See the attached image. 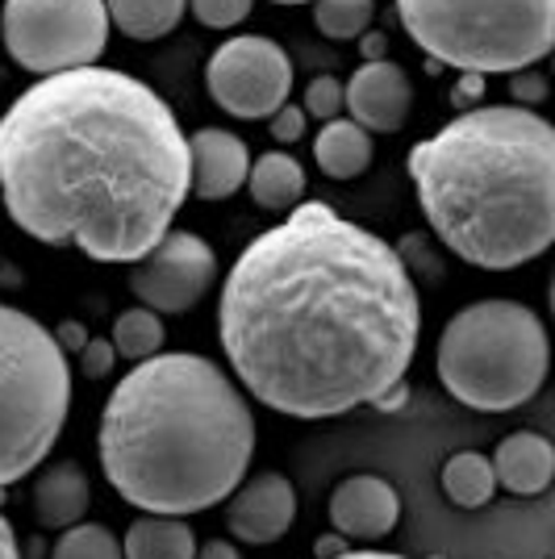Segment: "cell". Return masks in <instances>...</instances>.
<instances>
[{
	"mask_svg": "<svg viewBox=\"0 0 555 559\" xmlns=\"http://www.w3.org/2000/svg\"><path fill=\"white\" fill-rule=\"evenodd\" d=\"M497 489L513 492V497H539L552 489L555 476V451L547 443V435L539 430H513L488 455Z\"/></svg>",
	"mask_w": 555,
	"mask_h": 559,
	"instance_id": "15",
	"label": "cell"
},
{
	"mask_svg": "<svg viewBox=\"0 0 555 559\" xmlns=\"http://www.w3.org/2000/svg\"><path fill=\"white\" fill-rule=\"evenodd\" d=\"M29 506H34V518H38L43 531H68L75 522H84V513L93 506L88 472L75 460H55L50 467L38 472Z\"/></svg>",
	"mask_w": 555,
	"mask_h": 559,
	"instance_id": "16",
	"label": "cell"
},
{
	"mask_svg": "<svg viewBox=\"0 0 555 559\" xmlns=\"http://www.w3.org/2000/svg\"><path fill=\"white\" fill-rule=\"evenodd\" d=\"M343 551H347V538L339 535V531H334V535L314 538V556L318 559H334V556H343Z\"/></svg>",
	"mask_w": 555,
	"mask_h": 559,
	"instance_id": "34",
	"label": "cell"
},
{
	"mask_svg": "<svg viewBox=\"0 0 555 559\" xmlns=\"http://www.w3.org/2000/svg\"><path fill=\"white\" fill-rule=\"evenodd\" d=\"M188 9L205 29H234L247 22L251 0H188Z\"/></svg>",
	"mask_w": 555,
	"mask_h": 559,
	"instance_id": "26",
	"label": "cell"
},
{
	"mask_svg": "<svg viewBox=\"0 0 555 559\" xmlns=\"http://www.w3.org/2000/svg\"><path fill=\"white\" fill-rule=\"evenodd\" d=\"M485 80L488 75H481V71H460V80H456V88H451V105L456 109H476V105H485L481 96H485Z\"/></svg>",
	"mask_w": 555,
	"mask_h": 559,
	"instance_id": "30",
	"label": "cell"
},
{
	"mask_svg": "<svg viewBox=\"0 0 555 559\" xmlns=\"http://www.w3.org/2000/svg\"><path fill=\"white\" fill-rule=\"evenodd\" d=\"M305 109L302 105H293V100H284L276 114L268 117V126H272V142L276 146H293V142H302L305 139Z\"/></svg>",
	"mask_w": 555,
	"mask_h": 559,
	"instance_id": "28",
	"label": "cell"
},
{
	"mask_svg": "<svg viewBox=\"0 0 555 559\" xmlns=\"http://www.w3.org/2000/svg\"><path fill=\"white\" fill-rule=\"evenodd\" d=\"M188 192L185 126L130 71L43 75L0 114V201L47 247L134 263L172 230Z\"/></svg>",
	"mask_w": 555,
	"mask_h": 559,
	"instance_id": "2",
	"label": "cell"
},
{
	"mask_svg": "<svg viewBox=\"0 0 555 559\" xmlns=\"http://www.w3.org/2000/svg\"><path fill=\"white\" fill-rule=\"evenodd\" d=\"M109 343L117 347V359H130V364H142L151 355H160L163 343H167V326H163V313L146 309V305H134V309H121L114 322V334Z\"/></svg>",
	"mask_w": 555,
	"mask_h": 559,
	"instance_id": "22",
	"label": "cell"
},
{
	"mask_svg": "<svg viewBox=\"0 0 555 559\" xmlns=\"http://www.w3.org/2000/svg\"><path fill=\"white\" fill-rule=\"evenodd\" d=\"M205 88L222 114L263 121L293 93V59L268 34H238L209 55Z\"/></svg>",
	"mask_w": 555,
	"mask_h": 559,
	"instance_id": "9",
	"label": "cell"
},
{
	"mask_svg": "<svg viewBox=\"0 0 555 559\" xmlns=\"http://www.w3.org/2000/svg\"><path fill=\"white\" fill-rule=\"evenodd\" d=\"M192 559H243V551L234 547L231 538H209V543H197V556Z\"/></svg>",
	"mask_w": 555,
	"mask_h": 559,
	"instance_id": "31",
	"label": "cell"
},
{
	"mask_svg": "<svg viewBox=\"0 0 555 559\" xmlns=\"http://www.w3.org/2000/svg\"><path fill=\"white\" fill-rule=\"evenodd\" d=\"M426 59L456 71L513 75L555 47V0H397Z\"/></svg>",
	"mask_w": 555,
	"mask_h": 559,
	"instance_id": "7",
	"label": "cell"
},
{
	"mask_svg": "<svg viewBox=\"0 0 555 559\" xmlns=\"http://www.w3.org/2000/svg\"><path fill=\"white\" fill-rule=\"evenodd\" d=\"M272 4H314V0H272Z\"/></svg>",
	"mask_w": 555,
	"mask_h": 559,
	"instance_id": "37",
	"label": "cell"
},
{
	"mask_svg": "<svg viewBox=\"0 0 555 559\" xmlns=\"http://www.w3.org/2000/svg\"><path fill=\"white\" fill-rule=\"evenodd\" d=\"M188 167H192V197L197 201H226L247 185L251 151L231 130L201 126L188 139Z\"/></svg>",
	"mask_w": 555,
	"mask_h": 559,
	"instance_id": "14",
	"label": "cell"
},
{
	"mask_svg": "<svg viewBox=\"0 0 555 559\" xmlns=\"http://www.w3.org/2000/svg\"><path fill=\"white\" fill-rule=\"evenodd\" d=\"M126 559H192L197 556V531L188 518H163V513H142L126 526L121 538Z\"/></svg>",
	"mask_w": 555,
	"mask_h": 559,
	"instance_id": "19",
	"label": "cell"
},
{
	"mask_svg": "<svg viewBox=\"0 0 555 559\" xmlns=\"http://www.w3.org/2000/svg\"><path fill=\"white\" fill-rule=\"evenodd\" d=\"M105 0H4L0 43L29 75L93 68L109 47Z\"/></svg>",
	"mask_w": 555,
	"mask_h": 559,
	"instance_id": "8",
	"label": "cell"
},
{
	"mask_svg": "<svg viewBox=\"0 0 555 559\" xmlns=\"http://www.w3.org/2000/svg\"><path fill=\"white\" fill-rule=\"evenodd\" d=\"M247 192L259 210L272 213H288L305 201V167L288 155V151H268L251 159V171H247Z\"/></svg>",
	"mask_w": 555,
	"mask_h": 559,
	"instance_id": "18",
	"label": "cell"
},
{
	"mask_svg": "<svg viewBox=\"0 0 555 559\" xmlns=\"http://www.w3.org/2000/svg\"><path fill=\"white\" fill-rule=\"evenodd\" d=\"M226 531L234 543L247 547H268L293 531L297 522V489L280 472H259L247 476L238 489L226 497Z\"/></svg>",
	"mask_w": 555,
	"mask_h": 559,
	"instance_id": "11",
	"label": "cell"
},
{
	"mask_svg": "<svg viewBox=\"0 0 555 559\" xmlns=\"http://www.w3.org/2000/svg\"><path fill=\"white\" fill-rule=\"evenodd\" d=\"M96 451L126 506L163 518L205 513L247 480L251 401L217 359L160 350L109 389Z\"/></svg>",
	"mask_w": 555,
	"mask_h": 559,
	"instance_id": "3",
	"label": "cell"
},
{
	"mask_svg": "<svg viewBox=\"0 0 555 559\" xmlns=\"http://www.w3.org/2000/svg\"><path fill=\"white\" fill-rule=\"evenodd\" d=\"M217 284V251L201 234L167 230L130 267V293L155 313H188Z\"/></svg>",
	"mask_w": 555,
	"mask_h": 559,
	"instance_id": "10",
	"label": "cell"
},
{
	"mask_svg": "<svg viewBox=\"0 0 555 559\" xmlns=\"http://www.w3.org/2000/svg\"><path fill=\"white\" fill-rule=\"evenodd\" d=\"M543 100H547V75H539L534 68L513 71V80H509V105L539 109Z\"/></svg>",
	"mask_w": 555,
	"mask_h": 559,
	"instance_id": "27",
	"label": "cell"
},
{
	"mask_svg": "<svg viewBox=\"0 0 555 559\" xmlns=\"http://www.w3.org/2000/svg\"><path fill=\"white\" fill-rule=\"evenodd\" d=\"M376 0H314V25L334 43H351L371 29Z\"/></svg>",
	"mask_w": 555,
	"mask_h": 559,
	"instance_id": "23",
	"label": "cell"
},
{
	"mask_svg": "<svg viewBox=\"0 0 555 559\" xmlns=\"http://www.w3.org/2000/svg\"><path fill=\"white\" fill-rule=\"evenodd\" d=\"M55 338H59L63 350H75V355H80V347L88 343V330L80 326V322H59V326H55Z\"/></svg>",
	"mask_w": 555,
	"mask_h": 559,
	"instance_id": "33",
	"label": "cell"
},
{
	"mask_svg": "<svg viewBox=\"0 0 555 559\" xmlns=\"http://www.w3.org/2000/svg\"><path fill=\"white\" fill-rule=\"evenodd\" d=\"M109 25L134 43H160L185 22L188 0H105Z\"/></svg>",
	"mask_w": 555,
	"mask_h": 559,
	"instance_id": "20",
	"label": "cell"
},
{
	"mask_svg": "<svg viewBox=\"0 0 555 559\" xmlns=\"http://www.w3.org/2000/svg\"><path fill=\"white\" fill-rule=\"evenodd\" d=\"M439 242L472 267L513 272L555 242V130L539 109L476 105L405 155Z\"/></svg>",
	"mask_w": 555,
	"mask_h": 559,
	"instance_id": "4",
	"label": "cell"
},
{
	"mask_svg": "<svg viewBox=\"0 0 555 559\" xmlns=\"http://www.w3.org/2000/svg\"><path fill=\"white\" fill-rule=\"evenodd\" d=\"M217 338L234 380L272 414L343 418L405 384L422 297L389 238L330 201H302L238 251Z\"/></svg>",
	"mask_w": 555,
	"mask_h": 559,
	"instance_id": "1",
	"label": "cell"
},
{
	"mask_svg": "<svg viewBox=\"0 0 555 559\" xmlns=\"http://www.w3.org/2000/svg\"><path fill=\"white\" fill-rule=\"evenodd\" d=\"M359 50H364V63H380V59H389V38L376 34V29H364L359 34Z\"/></svg>",
	"mask_w": 555,
	"mask_h": 559,
	"instance_id": "32",
	"label": "cell"
},
{
	"mask_svg": "<svg viewBox=\"0 0 555 559\" xmlns=\"http://www.w3.org/2000/svg\"><path fill=\"white\" fill-rule=\"evenodd\" d=\"M401 522V492L385 476H347L330 492V526L347 543H380Z\"/></svg>",
	"mask_w": 555,
	"mask_h": 559,
	"instance_id": "13",
	"label": "cell"
},
{
	"mask_svg": "<svg viewBox=\"0 0 555 559\" xmlns=\"http://www.w3.org/2000/svg\"><path fill=\"white\" fill-rule=\"evenodd\" d=\"M371 134L364 126H355L351 117H330L322 130L314 134V164L322 167L330 180H355L371 167Z\"/></svg>",
	"mask_w": 555,
	"mask_h": 559,
	"instance_id": "17",
	"label": "cell"
},
{
	"mask_svg": "<svg viewBox=\"0 0 555 559\" xmlns=\"http://www.w3.org/2000/svg\"><path fill=\"white\" fill-rule=\"evenodd\" d=\"M334 559H410V556H397V551H343V556H334Z\"/></svg>",
	"mask_w": 555,
	"mask_h": 559,
	"instance_id": "36",
	"label": "cell"
},
{
	"mask_svg": "<svg viewBox=\"0 0 555 559\" xmlns=\"http://www.w3.org/2000/svg\"><path fill=\"white\" fill-rule=\"evenodd\" d=\"M114 368H117V347L109 338H88L80 347V372L88 376V380H105Z\"/></svg>",
	"mask_w": 555,
	"mask_h": 559,
	"instance_id": "29",
	"label": "cell"
},
{
	"mask_svg": "<svg viewBox=\"0 0 555 559\" xmlns=\"http://www.w3.org/2000/svg\"><path fill=\"white\" fill-rule=\"evenodd\" d=\"M0 559H22V547H17V531L13 522L0 513Z\"/></svg>",
	"mask_w": 555,
	"mask_h": 559,
	"instance_id": "35",
	"label": "cell"
},
{
	"mask_svg": "<svg viewBox=\"0 0 555 559\" xmlns=\"http://www.w3.org/2000/svg\"><path fill=\"white\" fill-rule=\"evenodd\" d=\"M442 497L451 501V506H460V510H481L493 501V492H497V476H493V464H488V455L481 451H456L447 464H442Z\"/></svg>",
	"mask_w": 555,
	"mask_h": 559,
	"instance_id": "21",
	"label": "cell"
},
{
	"mask_svg": "<svg viewBox=\"0 0 555 559\" xmlns=\"http://www.w3.org/2000/svg\"><path fill=\"white\" fill-rule=\"evenodd\" d=\"M68 414V350L34 313L0 305V489L47 464Z\"/></svg>",
	"mask_w": 555,
	"mask_h": 559,
	"instance_id": "6",
	"label": "cell"
},
{
	"mask_svg": "<svg viewBox=\"0 0 555 559\" xmlns=\"http://www.w3.org/2000/svg\"><path fill=\"white\" fill-rule=\"evenodd\" d=\"M547 359L543 318L506 297L463 305L442 326L435 350L442 389L481 414H506L534 401L547 380Z\"/></svg>",
	"mask_w": 555,
	"mask_h": 559,
	"instance_id": "5",
	"label": "cell"
},
{
	"mask_svg": "<svg viewBox=\"0 0 555 559\" xmlns=\"http://www.w3.org/2000/svg\"><path fill=\"white\" fill-rule=\"evenodd\" d=\"M343 114L355 126H364L368 134L405 130V121L414 114V80H410V71L393 63V59L355 68V75L343 84Z\"/></svg>",
	"mask_w": 555,
	"mask_h": 559,
	"instance_id": "12",
	"label": "cell"
},
{
	"mask_svg": "<svg viewBox=\"0 0 555 559\" xmlns=\"http://www.w3.org/2000/svg\"><path fill=\"white\" fill-rule=\"evenodd\" d=\"M302 109H305V117H318V121L343 117V80H339V75H318V80H309Z\"/></svg>",
	"mask_w": 555,
	"mask_h": 559,
	"instance_id": "25",
	"label": "cell"
},
{
	"mask_svg": "<svg viewBox=\"0 0 555 559\" xmlns=\"http://www.w3.org/2000/svg\"><path fill=\"white\" fill-rule=\"evenodd\" d=\"M50 559H126V556H121V538L109 526H101V522H75L50 547Z\"/></svg>",
	"mask_w": 555,
	"mask_h": 559,
	"instance_id": "24",
	"label": "cell"
}]
</instances>
